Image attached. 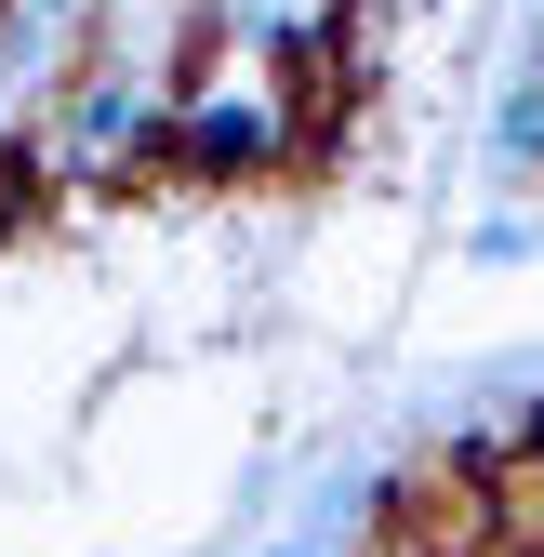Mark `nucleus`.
I'll return each mask as SVG.
<instances>
[{"instance_id":"f257e3e1","label":"nucleus","mask_w":544,"mask_h":557,"mask_svg":"<svg viewBox=\"0 0 544 557\" xmlns=\"http://www.w3.org/2000/svg\"><path fill=\"white\" fill-rule=\"evenodd\" d=\"M544 173V81H531V53H505V81H492V199H531Z\"/></svg>"},{"instance_id":"f03ea898","label":"nucleus","mask_w":544,"mask_h":557,"mask_svg":"<svg viewBox=\"0 0 544 557\" xmlns=\"http://www.w3.org/2000/svg\"><path fill=\"white\" fill-rule=\"evenodd\" d=\"M40 213H53V173H40V147H27V133H0V252H14Z\"/></svg>"},{"instance_id":"7ed1b4c3","label":"nucleus","mask_w":544,"mask_h":557,"mask_svg":"<svg viewBox=\"0 0 544 557\" xmlns=\"http://www.w3.org/2000/svg\"><path fill=\"white\" fill-rule=\"evenodd\" d=\"M531 252H544V239H531V199H492V213L465 226V265H492V278H505V265H531Z\"/></svg>"}]
</instances>
